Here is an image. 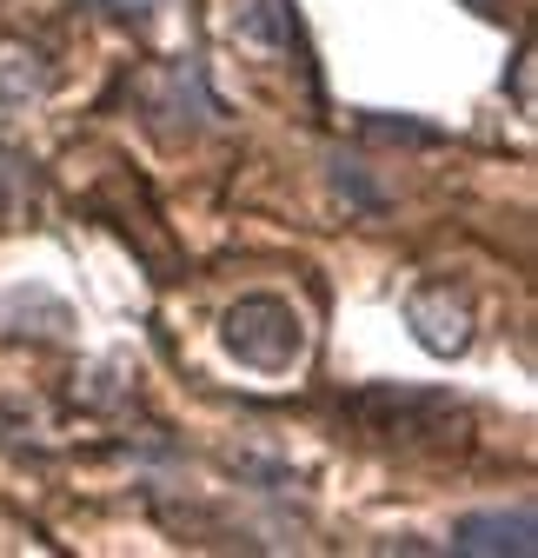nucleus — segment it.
Instances as JSON below:
<instances>
[{
  "label": "nucleus",
  "mask_w": 538,
  "mask_h": 558,
  "mask_svg": "<svg viewBox=\"0 0 538 558\" xmlns=\"http://www.w3.org/2000/svg\"><path fill=\"white\" fill-rule=\"evenodd\" d=\"M406 326L439 360H452V353L473 345V306H465V293L452 287V279H426V287L406 293Z\"/></svg>",
  "instance_id": "3"
},
{
  "label": "nucleus",
  "mask_w": 538,
  "mask_h": 558,
  "mask_svg": "<svg viewBox=\"0 0 538 558\" xmlns=\"http://www.w3.org/2000/svg\"><path fill=\"white\" fill-rule=\"evenodd\" d=\"M53 87V66L40 47H21V40H0V100L21 107V100H40Z\"/></svg>",
  "instance_id": "6"
},
{
  "label": "nucleus",
  "mask_w": 538,
  "mask_h": 558,
  "mask_svg": "<svg viewBox=\"0 0 538 558\" xmlns=\"http://www.w3.org/2000/svg\"><path fill=\"white\" fill-rule=\"evenodd\" d=\"M473 8H492V0H473Z\"/></svg>",
  "instance_id": "11"
},
{
  "label": "nucleus",
  "mask_w": 538,
  "mask_h": 558,
  "mask_svg": "<svg viewBox=\"0 0 538 558\" xmlns=\"http://www.w3.org/2000/svg\"><path fill=\"white\" fill-rule=\"evenodd\" d=\"M34 214V160H21L14 147H0V227H14Z\"/></svg>",
  "instance_id": "7"
},
{
  "label": "nucleus",
  "mask_w": 538,
  "mask_h": 558,
  "mask_svg": "<svg viewBox=\"0 0 538 558\" xmlns=\"http://www.w3.org/2000/svg\"><path fill=\"white\" fill-rule=\"evenodd\" d=\"M100 8H107V14H120V21H154L160 0H100Z\"/></svg>",
  "instance_id": "9"
},
{
  "label": "nucleus",
  "mask_w": 538,
  "mask_h": 558,
  "mask_svg": "<svg viewBox=\"0 0 538 558\" xmlns=\"http://www.w3.org/2000/svg\"><path fill=\"white\" fill-rule=\"evenodd\" d=\"M227 34L240 47L280 53V47H293V14H286V0H227Z\"/></svg>",
  "instance_id": "5"
},
{
  "label": "nucleus",
  "mask_w": 538,
  "mask_h": 558,
  "mask_svg": "<svg viewBox=\"0 0 538 558\" xmlns=\"http://www.w3.org/2000/svg\"><path fill=\"white\" fill-rule=\"evenodd\" d=\"M332 180H340V193H353L366 214H379V186L359 173V160H346V154H340V160H332Z\"/></svg>",
  "instance_id": "8"
},
{
  "label": "nucleus",
  "mask_w": 538,
  "mask_h": 558,
  "mask_svg": "<svg viewBox=\"0 0 538 558\" xmlns=\"http://www.w3.org/2000/svg\"><path fill=\"white\" fill-rule=\"evenodd\" d=\"M531 545H538V519H531V506H512V512H465L458 525H452V551H465V558H531Z\"/></svg>",
  "instance_id": "4"
},
{
  "label": "nucleus",
  "mask_w": 538,
  "mask_h": 558,
  "mask_svg": "<svg viewBox=\"0 0 538 558\" xmlns=\"http://www.w3.org/2000/svg\"><path fill=\"white\" fill-rule=\"evenodd\" d=\"M220 339H227V353L240 366H253V373H293L306 360V319L280 293H246V300H233L227 319H220Z\"/></svg>",
  "instance_id": "1"
},
{
  "label": "nucleus",
  "mask_w": 538,
  "mask_h": 558,
  "mask_svg": "<svg viewBox=\"0 0 538 558\" xmlns=\"http://www.w3.org/2000/svg\"><path fill=\"white\" fill-rule=\"evenodd\" d=\"M133 100H140L147 126L167 133V140H186V133H199L213 120V100H207V87H199L193 60H160V66H147V74H133Z\"/></svg>",
  "instance_id": "2"
},
{
  "label": "nucleus",
  "mask_w": 538,
  "mask_h": 558,
  "mask_svg": "<svg viewBox=\"0 0 538 558\" xmlns=\"http://www.w3.org/2000/svg\"><path fill=\"white\" fill-rule=\"evenodd\" d=\"M512 87H518V107H531V47H518V81Z\"/></svg>",
  "instance_id": "10"
}]
</instances>
